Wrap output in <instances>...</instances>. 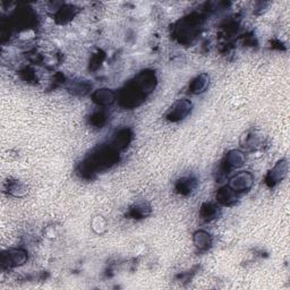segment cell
Wrapping results in <instances>:
<instances>
[{
    "instance_id": "cell-1",
    "label": "cell",
    "mask_w": 290,
    "mask_h": 290,
    "mask_svg": "<svg viewBox=\"0 0 290 290\" xmlns=\"http://www.w3.org/2000/svg\"><path fill=\"white\" fill-rule=\"evenodd\" d=\"M157 84L156 74L145 70L138 74L134 81L128 83L119 94L120 105L125 108H135L143 102L149 93L155 90Z\"/></svg>"
},
{
    "instance_id": "cell-2",
    "label": "cell",
    "mask_w": 290,
    "mask_h": 290,
    "mask_svg": "<svg viewBox=\"0 0 290 290\" xmlns=\"http://www.w3.org/2000/svg\"><path fill=\"white\" fill-rule=\"evenodd\" d=\"M119 160L118 150L109 145V147H101L90 155V157L81 165L80 173L83 178H92V176L100 170L110 168L116 165Z\"/></svg>"
},
{
    "instance_id": "cell-3",
    "label": "cell",
    "mask_w": 290,
    "mask_h": 290,
    "mask_svg": "<svg viewBox=\"0 0 290 290\" xmlns=\"http://www.w3.org/2000/svg\"><path fill=\"white\" fill-rule=\"evenodd\" d=\"M192 108H193V104L190 100H186V99L178 100L177 102H175L173 104V107L169 109L168 112H167L166 118L169 121H173V122L180 121L190 115L192 111Z\"/></svg>"
},
{
    "instance_id": "cell-4",
    "label": "cell",
    "mask_w": 290,
    "mask_h": 290,
    "mask_svg": "<svg viewBox=\"0 0 290 290\" xmlns=\"http://www.w3.org/2000/svg\"><path fill=\"white\" fill-rule=\"evenodd\" d=\"M254 183V177L253 175L248 173V171H243V173H239L235 175L234 177L230 179L229 186L232 191H235L237 194L238 193H243L248 191L250 187H252Z\"/></svg>"
},
{
    "instance_id": "cell-5",
    "label": "cell",
    "mask_w": 290,
    "mask_h": 290,
    "mask_svg": "<svg viewBox=\"0 0 290 290\" xmlns=\"http://www.w3.org/2000/svg\"><path fill=\"white\" fill-rule=\"evenodd\" d=\"M288 173V164L285 160H281L276 164L273 169L269 171L267 174L266 178H265V183L266 185L269 187H274L276 184H279L280 182L285 178Z\"/></svg>"
},
{
    "instance_id": "cell-6",
    "label": "cell",
    "mask_w": 290,
    "mask_h": 290,
    "mask_svg": "<svg viewBox=\"0 0 290 290\" xmlns=\"http://www.w3.org/2000/svg\"><path fill=\"white\" fill-rule=\"evenodd\" d=\"M244 162H245V157L240 151L234 150V151L228 152L225 157V159H223L222 161L221 174H229L230 171L243 166Z\"/></svg>"
},
{
    "instance_id": "cell-7",
    "label": "cell",
    "mask_w": 290,
    "mask_h": 290,
    "mask_svg": "<svg viewBox=\"0 0 290 290\" xmlns=\"http://www.w3.org/2000/svg\"><path fill=\"white\" fill-rule=\"evenodd\" d=\"M28 260V255L22 249H11L7 253H3L2 265L3 267H13L24 264Z\"/></svg>"
},
{
    "instance_id": "cell-8",
    "label": "cell",
    "mask_w": 290,
    "mask_h": 290,
    "mask_svg": "<svg viewBox=\"0 0 290 290\" xmlns=\"http://www.w3.org/2000/svg\"><path fill=\"white\" fill-rule=\"evenodd\" d=\"M92 100H93V102L98 105L105 107V105H109L115 102L116 94L115 92H112L109 89H99L92 94Z\"/></svg>"
},
{
    "instance_id": "cell-9",
    "label": "cell",
    "mask_w": 290,
    "mask_h": 290,
    "mask_svg": "<svg viewBox=\"0 0 290 290\" xmlns=\"http://www.w3.org/2000/svg\"><path fill=\"white\" fill-rule=\"evenodd\" d=\"M197 186V180L194 177H183L180 178L175 185V190L179 195H190Z\"/></svg>"
},
{
    "instance_id": "cell-10",
    "label": "cell",
    "mask_w": 290,
    "mask_h": 290,
    "mask_svg": "<svg viewBox=\"0 0 290 290\" xmlns=\"http://www.w3.org/2000/svg\"><path fill=\"white\" fill-rule=\"evenodd\" d=\"M209 82L210 77L206 75V74H201V75L195 77L194 80L191 82L188 90H190L192 94H200L206 90V87L209 85Z\"/></svg>"
},
{
    "instance_id": "cell-11",
    "label": "cell",
    "mask_w": 290,
    "mask_h": 290,
    "mask_svg": "<svg viewBox=\"0 0 290 290\" xmlns=\"http://www.w3.org/2000/svg\"><path fill=\"white\" fill-rule=\"evenodd\" d=\"M217 201L222 205H232L237 201V193L229 186H226L218 191Z\"/></svg>"
},
{
    "instance_id": "cell-12",
    "label": "cell",
    "mask_w": 290,
    "mask_h": 290,
    "mask_svg": "<svg viewBox=\"0 0 290 290\" xmlns=\"http://www.w3.org/2000/svg\"><path fill=\"white\" fill-rule=\"evenodd\" d=\"M131 131L129 129H120L119 131H117V134L115 135L112 140V147H115L117 150H121V149H125L127 145L130 143L131 139Z\"/></svg>"
},
{
    "instance_id": "cell-13",
    "label": "cell",
    "mask_w": 290,
    "mask_h": 290,
    "mask_svg": "<svg viewBox=\"0 0 290 290\" xmlns=\"http://www.w3.org/2000/svg\"><path fill=\"white\" fill-rule=\"evenodd\" d=\"M219 213V210L217 206L212 203H205L202 205V208L200 210V217L203 221L210 222L217 219Z\"/></svg>"
},
{
    "instance_id": "cell-14",
    "label": "cell",
    "mask_w": 290,
    "mask_h": 290,
    "mask_svg": "<svg viewBox=\"0 0 290 290\" xmlns=\"http://www.w3.org/2000/svg\"><path fill=\"white\" fill-rule=\"evenodd\" d=\"M5 190L13 196H23L28 193V187L20 180H11L6 183Z\"/></svg>"
},
{
    "instance_id": "cell-15",
    "label": "cell",
    "mask_w": 290,
    "mask_h": 290,
    "mask_svg": "<svg viewBox=\"0 0 290 290\" xmlns=\"http://www.w3.org/2000/svg\"><path fill=\"white\" fill-rule=\"evenodd\" d=\"M150 213H151L150 206L145 203H138L129 209L127 215L131 219H143L147 218Z\"/></svg>"
},
{
    "instance_id": "cell-16",
    "label": "cell",
    "mask_w": 290,
    "mask_h": 290,
    "mask_svg": "<svg viewBox=\"0 0 290 290\" xmlns=\"http://www.w3.org/2000/svg\"><path fill=\"white\" fill-rule=\"evenodd\" d=\"M194 244L197 248L200 249H208L211 244H212V238L206 231H197L194 234Z\"/></svg>"
},
{
    "instance_id": "cell-17",
    "label": "cell",
    "mask_w": 290,
    "mask_h": 290,
    "mask_svg": "<svg viewBox=\"0 0 290 290\" xmlns=\"http://www.w3.org/2000/svg\"><path fill=\"white\" fill-rule=\"evenodd\" d=\"M74 15H75V10L72 6H64L59 8L58 13H57V19L61 21V23H65L66 21L72 20Z\"/></svg>"
},
{
    "instance_id": "cell-18",
    "label": "cell",
    "mask_w": 290,
    "mask_h": 290,
    "mask_svg": "<svg viewBox=\"0 0 290 290\" xmlns=\"http://www.w3.org/2000/svg\"><path fill=\"white\" fill-rule=\"evenodd\" d=\"M108 117L103 111H96L90 117V124L94 127H102L107 122Z\"/></svg>"
}]
</instances>
